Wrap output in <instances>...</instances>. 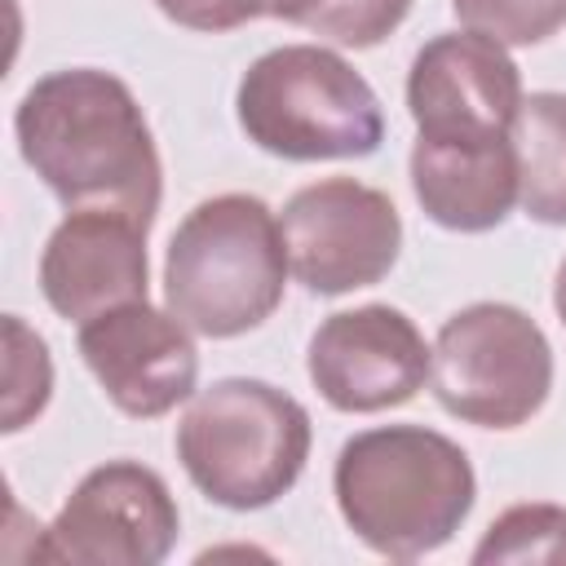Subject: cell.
Segmentation results:
<instances>
[{
    "label": "cell",
    "mask_w": 566,
    "mask_h": 566,
    "mask_svg": "<svg viewBox=\"0 0 566 566\" xmlns=\"http://www.w3.org/2000/svg\"><path fill=\"white\" fill-rule=\"evenodd\" d=\"M195 332L150 301H128L80 323V358L102 385V394L133 420L168 416L177 402L195 398L199 349Z\"/></svg>",
    "instance_id": "cell-11"
},
{
    "label": "cell",
    "mask_w": 566,
    "mask_h": 566,
    "mask_svg": "<svg viewBox=\"0 0 566 566\" xmlns=\"http://www.w3.org/2000/svg\"><path fill=\"white\" fill-rule=\"evenodd\" d=\"M332 0H261V18H279V22H296L310 31V22L327 9Z\"/></svg>",
    "instance_id": "cell-20"
},
{
    "label": "cell",
    "mask_w": 566,
    "mask_h": 566,
    "mask_svg": "<svg viewBox=\"0 0 566 566\" xmlns=\"http://www.w3.org/2000/svg\"><path fill=\"white\" fill-rule=\"evenodd\" d=\"M4 340H9V363H4V433L27 429V420H35L49 407L53 394V363H49V345L18 318H4Z\"/></svg>",
    "instance_id": "cell-16"
},
{
    "label": "cell",
    "mask_w": 566,
    "mask_h": 566,
    "mask_svg": "<svg viewBox=\"0 0 566 566\" xmlns=\"http://www.w3.org/2000/svg\"><path fill=\"white\" fill-rule=\"evenodd\" d=\"M429 385L447 416L478 429H517L548 402L553 345L526 310L473 301L438 327Z\"/></svg>",
    "instance_id": "cell-6"
},
{
    "label": "cell",
    "mask_w": 566,
    "mask_h": 566,
    "mask_svg": "<svg viewBox=\"0 0 566 566\" xmlns=\"http://www.w3.org/2000/svg\"><path fill=\"white\" fill-rule=\"evenodd\" d=\"M473 562H566V509L562 504H513L504 509L473 548Z\"/></svg>",
    "instance_id": "cell-15"
},
{
    "label": "cell",
    "mask_w": 566,
    "mask_h": 566,
    "mask_svg": "<svg viewBox=\"0 0 566 566\" xmlns=\"http://www.w3.org/2000/svg\"><path fill=\"white\" fill-rule=\"evenodd\" d=\"M283 226L265 199L230 190L195 203L164 252V305L208 340L261 327L287 287Z\"/></svg>",
    "instance_id": "cell-3"
},
{
    "label": "cell",
    "mask_w": 566,
    "mask_h": 566,
    "mask_svg": "<svg viewBox=\"0 0 566 566\" xmlns=\"http://www.w3.org/2000/svg\"><path fill=\"white\" fill-rule=\"evenodd\" d=\"M433 345L394 305H358L327 314L310 336V380L327 407L367 416L411 402L429 380Z\"/></svg>",
    "instance_id": "cell-10"
},
{
    "label": "cell",
    "mask_w": 566,
    "mask_h": 566,
    "mask_svg": "<svg viewBox=\"0 0 566 566\" xmlns=\"http://www.w3.org/2000/svg\"><path fill=\"white\" fill-rule=\"evenodd\" d=\"M345 526L380 557L416 562L442 548L478 500V478L460 442L424 424H380L354 433L332 469Z\"/></svg>",
    "instance_id": "cell-2"
},
{
    "label": "cell",
    "mask_w": 566,
    "mask_h": 566,
    "mask_svg": "<svg viewBox=\"0 0 566 566\" xmlns=\"http://www.w3.org/2000/svg\"><path fill=\"white\" fill-rule=\"evenodd\" d=\"M407 13H411V0H332L310 22V31L345 49H376L402 27Z\"/></svg>",
    "instance_id": "cell-18"
},
{
    "label": "cell",
    "mask_w": 566,
    "mask_h": 566,
    "mask_svg": "<svg viewBox=\"0 0 566 566\" xmlns=\"http://www.w3.org/2000/svg\"><path fill=\"white\" fill-rule=\"evenodd\" d=\"M150 221L119 208H66L40 252V292L66 323H88L128 301H146Z\"/></svg>",
    "instance_id": "cell-12"
},
{
    "label": "cell",
    "mask_w": 566,
    "mask_h": 566,
    "mask_svg": "<svg viewBox=\"0 0 566 566\" xmlns=\"http://www.w3.org/2000/svg\"><path fill=\"white\" fill-rule=\"evenodd\" d=\"M455 18L478 31L509 44H539L566 27V0H451Z\"/></svg>",
    "instance_id": "cell-17"
},
{
    "label": "cell",
    "mask_w": 566,
    "mask_h": 566,
    "mask_svg": "<svg viewBox=\"0 0 566 566\" xmlns=\"http://www.w3.org/2000/svg\"><path fill=\"white\" fill-rule=\"evenodd\" d=\"M411 190L429 221L460 234H482L504 226L513 212L522 181H517V150L509 142L460 146V142H429L416 137L411 146Z\"/></svg>",
    "instance_id": "cell-13"
},
{
    "label": "cell",
    "mask_w": 566,
    "mask_h": 566,
    "mask_svg": "<svg viewBox=\"0 0 566 566\" xmlns=\"http://www.w3.org/2000/svg\"><path fill=\"white\" fill-rule=\"evenodd\" d=\"M310 411L270 380L226 376L199 389L177 420V460L199 495L230 513L274 504L310 460Z\"/></svg>",
    "instance_id": "cell-4"
},
{
    "label": "cell",
    "mask_w": 566,
    "mask_h": 566,
    "mask_svg": "<svg viewBox=\"0 0 566 566\" xmlns=\"http://www.w3.org/2000/svg\"><path fill=\"white\" fill-rule=\"evenodd\" d=\"M522 97L517 62L500 40L478 31L433 35L407 71V111L429 142H509Z\"/></svg>",
    "instance_id": "cell-9"
},
{
    "label": "cell",
    "mask_w": 566,
    "mask_h": 566,
    "mask_svg": "<svg viewBox=\"0 0 566 566\" xmlns=\"http://www.w3.org/2000/svg\"><path fill=\"white\" fill-rule=\"evenodd\" d=\"M283 248L292 279L314 296H345L380 283L402 252L394 199L354 177H323L283 203Z\"/></svg>",
    "instance_id": "cell-7"
},
{
    "label": "cell",
    "mask_w": 566,
    "mask_h": 566,
    "mask_svg": "<svg viewBox=\"0 0 566 566\" xmlns=\"http://www.w3.org/2000/svg\"><path fill=\"white\" fill-rule=\"evenodd\" d=\"M522 212L539 226H566V93H531L513 119Z\"/></svg>",
    "instance_id": "cell-14"
},
{
    "label": "cell",
    "mask_w": 566,
    "mask_h": 566,
    "mask_svg": "<svg viewBox=\"0 0 566 566\" xmlns=\"http://www.w3.org/2000/svg\"><path fill=\"white\" fill-rule=\"evenodd\" d=\"M181 531L168 482L137 460L88 469L35 539V557L75 566H159Z\"/></svg>",
    "instance_id": "cell-8"
},
{
    "label": "cell",
    "mask_w": 566,
    "mask_h": 566,
    "mask_svg": "<svg viewBox=\"0 0 566 566\" xmlns=\"http://www.w3.org/2000/svg\"><path fill=\"white\" fill-rule=\"evenodd\" d=\"M234 115L248 142L265 155L367 159L385 142V111L376 88L323 44H283L261 53L234 93Z\"/></svg>",
    "instance_id": "cell-5"
},
{
    "label": "cell",
    "mask_w": 566,
    "mask_h": 566,
    "mask_svg": "<svg viewBox=\"0 0 566 566\" xmlns=\"http://www.w3.org/2000/svg\"><path fill=\"white\" fill-rule=\"evenodd\" d=\"M13 137L27 168L66 208H119L155 221L164 168L133 88L97 66L40 75L18 111Z\"/></svg>",
    "instance_id": "cell-1"
},
{
    "label": "cell",
    "mask_w": 566,
    "mask_h": 566,
    "mask_svg": "<svg viewBox=\"0 0 566 566\" xmlns=\"http://www.w3.org/2000/svg\"><path fill=\"white\" fill-rule=\"evenodd\" d=\"M553 310H557V318H562V327H566V256H562L557 283H553Z\"/></svg>",
    "instance_id": "cell-21"
},
{
    "label": "cell",
    "mask_w": 566,
    "mask_h": 566,
    "mask_svg": "<svg viewBox=\"0 0 566 566\" xmlns=\"http://www.w3.org/2000/svg\"><path fill=\"white\" fill-rule=\"evenodd\" d=\"M159 13L186 31H234L252 18H261V0H155Z\"/></svg>",
    "instance_id": "cell-19"
}]
</instances>
